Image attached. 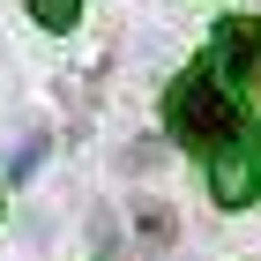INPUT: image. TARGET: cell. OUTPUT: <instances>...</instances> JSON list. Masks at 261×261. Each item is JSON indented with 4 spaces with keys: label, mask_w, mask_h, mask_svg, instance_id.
<instances>
[{
    "label": "cell",
    "mask_w": 261,
    "mask_h": 261,
    "mask_svg": "<svg viewBox=\"0 0 261 261\" xmlns=\"http://www.w3.org/2000/svg\"><path fill=\"white\" fill-rule=\"evenodd\" d=\"M164 120H172V135L187 142V149H231L239 142V105H231V90L217 82V67H187L172 90H164Z\"/></svg>",
    "instance_id": "obj_1"
},
{
    "label": "cell",
    "mask_w": 261,
    "mask_h": 261,
    "mask_svg": "<svg viewBox=\"0 0 261 261\" xmlns=\"http://www.w3.org/2000/svg\"><path fill=\"white\" fill-rule=\"evenodd\" d=\"M217 67L231 82H261V22L254 15H231V22H217Z\"/></svg>",
    "instance_id": "obj_2"
},
{
    "label": "cell",
    "mask_w": 261,
    "mask_h": 261,
    "mask_svg": "<svg viewBox=\"0 0 261 261\" xmlns=\"http://www.w3.org/2000/svg\"><path fill=\"white\" fill-rule=\"evenodd\" d=\"M209 194H217V209H246V201L261 194L254 157H246V149H224V157H217V172H209Z\"/></svg>",
    "instance_id": "obj_3"
},
{
    "label": "cell",
    "mask_w": 261,
    "mask_h": 261,
    "mask_svg": "<svg viewBox=\"0 0 261 261\" xmlns=\"http://www.w3.org/2000/svg\"><path fill=\"white\" fill-rule=\"evenodd\" d=\"M30 15H38L45 30H75V15H82V0H30Z\"/></svg>",
    "instance_id": "obj_4"
}]
</instances>
